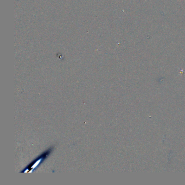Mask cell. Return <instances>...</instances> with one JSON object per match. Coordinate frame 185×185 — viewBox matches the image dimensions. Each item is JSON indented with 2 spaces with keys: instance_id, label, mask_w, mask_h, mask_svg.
Returning a JSON list of instances; mask_svg holds the SVG:
<instances>
[{
  "instance_id": "6da1fadb",
  "label": "cell",
  "mask_w": 185,
  "mask_h": 185,
  "mask_svg": "<svg viewBox=\"0 0 185 185\" xmlns=\"http://www.w3.org/2000/svg\"><path fill=\"white\" fill-rule=\"evenodd\" d=\"M54 146H52L50 148L45 150L41 154L39 155L35 159H34L31 162H30L25 168L20 171V173H33V171L36 170L38 166H40L45 160H46L47 157H49L52 153H53L54 149Z\"/></svg>"
}]
</instances>
